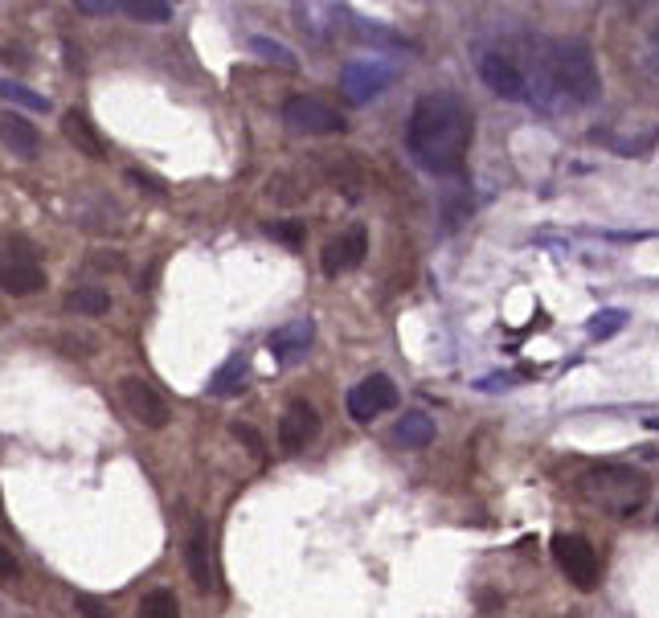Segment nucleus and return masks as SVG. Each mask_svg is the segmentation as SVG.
Returning a JSON list of instances; mask_svg holds the SVG:
<instances>
[{
  "instance_id": "1",
  "label": "nucleus",
  "mask_w": 659,
  "mask_h": 618,
  "mask_svg": "<svg viewBox=\"0 0 659 618\" xmlns=\"http://www.w3.org/2000/svg\"><path fill=\"white\" fill-rule=\"evenodd\" d=\"M475 140V115L455 91H430L406 119V152L430 176H459Z\"/></svg>"
},
{
  "instance_id": "2",
  "label": "nucleus",
  "mask_w": 659,
  "mask_h": 618,
  "mask_svg": "<svg viewBox=\"0 0 659 618\" xmlns=\"http://www.w3.org/2000/svg\"><path fill=\"white\" fill-rule=\"evenodd\" d=\"M578 492H582V500H590L602 512L631 516L647 500V475L627 463H598L578 479Z\"/></svg>"
},
{
  "instance_id": "3",
  "label": "nucleus",
  "mask_w": 659,
  "mask_h": 618,
  "mask_svg": "<svg viewBox=\"0 0 659 618\" xmlns=\"http://www.w3.org/2000/svg\"><path fill=\"white\" fill-rule=\"evenodd\" d=\"M545 58H549V74L557 82V91L565 95V103H594L602 95V74H598L594 50L582 37L545 41Z\"/></svg>"
},
{
  "instance_id": "4",
  "label": "nucleus",
  "mask_w": 659,
  "mask_h": 618,
  "mask_svg": "<svg viewBox=\"0 0 659 618\" xmlns=\"http://www.w3.org/2000/svg\"><path fill=\"white\" fill-rule=\"evenodd\" d=\"M475 70L483 78L492 95L508 99V103H529V78H524V66L512 50L504 46H475Z\"/></svg>"
},
{
  "instance_id": "5",
  "label": "nucleus",
  "mask_w": 659,
  "mask_h": 618,
  "mask_svg": "<svg viewBox=\"0 0 659 618\" xmlns=\"http://www.w3.org/2000/svg\"><path fill=\"white\" fill-rule=\"evenodd\" d=\"M393 70L389 62H381V58H361V62H348L344 70H340V91H344V99L353 103V107H365V103H373L377 95H385L389 86H393Z\"/></svg>"
},
{
  "instance_id": "6",
  "label": "nucleus",
  "mask_w": 659,
  "mask_h": 618,
  "mask_svg": "<svg viewBox=\"0 0 659 618\" xmlns=\"http://www.w3.org/2000/svg\"><path fill=\"white\" fill-rule=\"evenodd\" d=\"M283 123L299 136H340L344 131V115L312 95H291L283 103Z\"/></svg>"
},
{
  "instance_id": "7",
  "label": "nucleus",
  "mask_w": 659,
  "mask_h": 618,
  "mask_svg": "<svg viewBox=\"0 0 659 618\" xmlns=\"http://www.w3.org/2000/svg\"><path fill=\"white\" fill-rule=\"evenodd\" d=\"M119 397H123V410L136 418L140 426H148V430H164L168 426V402L156 393V385L152 381H144V377H123L119 381Z\"/></svg>"
},
{
  "instance_id": "8",
  "label": "nucleus",
  "mask_w": 659,
  "mask_h": 618,
  "mask_svg": "<svg viewBox=\"0 0 659 618\" xmlns=\"http://www.w3.org/2000/svg\"><path fill=\"white\" fill-rule=\"evenodd\" d=\"M553 557H557V565L565 569V578L574 582L578 590H594L598 586V553H594V545L586 537H578V533L557 537L553 541Z\"/></svg>"
},
{
  "instance_id": "9",
  "label": "nucleus",
  "mask_w": 659,
  "mask_h": 618,
  "mask_svg": "<svg viewBox=\"0 0 659 618\" xmlns=\"http://www.w3.org/2000/svg\"><path fill=\"white\" fill-rule=\"evenodd\" d=\"M344 406H348V418H353V422H373L377 414L398 406V385H393L385 373H373L357 389H348Z\"/></svg>"
},
{
  "instance_id": "10",
  "label": "nucleus",
  "mask_w": 659,
  "mask_h": 618,
  "mask_svg": "<svg viewBox=\"0 0 659 618\" xmlns=\"http://www.w3.org/2000/svg\"><path fill=\"white\" fill-rule=\"evenodd\" d=\"M365 254H369V230H365V226H348L340 238H332V242L324 246L320 267H324L328 279H336V275H344V271H357L361 262H365Z\"/></svg>"
},
{
  "instance_id": "11",
  "label": "nucleus",
  "mask_w": 659,
  "mask_h": 618,
  "mask_svg": "<svg viewBox=\"0 0 659 618\" xmlns=\"http://www.w3.org/2000/svg\"><path fill=\"white\" fill-rule=\"evenodd\" d=\"M316 434H320V414L307 402H295L283 410V418H279V451L283 455H299Z\"/></svg>"
},
{
  "instance_id": "12",
  "label": "nucleus",
  "mask_w": 659,
  "mask_h": 618,
  "mask_svg": "<svg viewBox=\"0 0 659 618\" xmlns=\"http://www.w3.org/2000/svg\"><path fill=\"white\" fill-rule=\"evenodd\" d=\"M185 565H189V578L197 590L213 586V565H209V524L205 516L189 512V533H185Z\"/></svg>"
},
{
  "instance_id": "13",
  "label": "nucleus",
  "mask_w": 659,
  "mask_h": 618,
  "mask_svg": "<svg viewBox=\"0 0 659 618\" xmlns=\"http://www.w3.org/2000/svg\"><path fill=\"white\" fill-rule=\"evenodd\" d=\"M0 291L9 299H29L37 291H46V271L29 258H0Z\"/></svg>"
},
{
  "instance_id": "14",
  "label": "nucleus",
  "mask_w": 659,
  "mask_h": 618,
  "mask_svg": "<svg viewBox=\"0 0 659 618\" xmlns=\"http://www.w3.org/2000/svg\"><path fill=\"white\" fill-rule=\"evenodd\" d=\"M0 144H5L13 156H21V160H33L41 152V131L25 115L5 111V115H0Z\"/></svg>"
},
{
  "instance_id": "15",
  "label": "nucleus",
  "mask_w": 659,
  "mask_h": 618,
  "mask_svg": "<svg viewBox=\"0 0 659 618\" xmlns=\"http://www.w3.org/2000/svg\"><path fill=\"white\" fill-rule=\"evenodd\" d=\"M62 136L74 144V152L91 156V160H107V140L99 136V127L86 119L82 111H66L62 115Z\"/></svg>"
},
{
  "instance_id": "16",
  "label": "nucleus",
  "mask_w": 659,
  "mask_h": 618,
  "mask_svg": "<svg viewBox=\"0 0 659 618\" xmlns=\"http://www.w3.org/2000/svg\"><path fill=\"white\" fill-rule=\"evenodd\" d=\"M291 13L299 21V33H307L312 41H320V46H328V41L336 37V17L344 9H336V5H295Z\"/></svg>"
},
{
  "instance_id": "17",
  "label": "nucleus",
  "mask_w": 659,
  "mask_h": 618,
  "mask_svg": "<svg viewBox=\"0 0 659 618\" xmlns=\"http://www.w3.org/2000/svg\"><path fill=\"white\" fill-rule=\"evenodd\" d=\"M312 336H316V324H312V320H295V324H287V328H275V332L267 336V348L275 352V357L291 361V357H299L307 344H312Z\"/></svg>"
},
{
  "instance_id": "18",
  "label": "nucleus",
  "mask_w": 659,
  "mask_h": 618,
  "mask_svg": "<svg viewBox=\"0 0 659 618\" xmlns=\"http://www.w3.org/2000/svg\"><path fill=\"white\" fill-rule=\"evenodd\" d=\"M66 312H74V316H107L111 312V295H107V287H74L66 295Z\"/></svg>"
},
{
  "instance_id": "19",
  "label": "nucleus",
  "mask_w": 659,
  "mask_h": 618,
  "mask_svg": "<svg viewBox=\"0 0 659 618\" xmlns=\"http://www.w3.org/2000/svg\"><path fill=\"white\" fill-rule=\"evenodd\" d=\"M242 389H246V357H230L222 369L213 373L209 393H213V397H238Z\"/></svg>"
},
{
  "instance_id": "20",
  "label": "nucleus",
  "mask_w": 659,
  "mask_h": 618,
  "mask_svg": "<svg viewBox=\"0 0 659 618\" xmlns=\"http://www.w3.org/2000/svg\"><path fill=\"white\" fill-rule=\"evenodd\" d=\"M398 443L402 447H430L434 443V418H426V414H402V422H398Z\"/></svg>"
},
{
  "instance_id": "21",
  "label": "nucleus",
  "mask_w": 659,
  "mask_h": 618,
  "mask_svg": "<svg viewBox=\"0 0 659 618\" xmlns=\"http://www.w3.org/2000/svg\"><path fill=\"white\" fill-rule=\"evenodd\" d=\"M353 33H357L361 41H369V46H385V50H414L402 33L385 29L381 21H353Z\"/></svg>"
},
{
  "instance_id": "22",
  "label": "nucleus",
  "mask_w": 659,
  "mask_h": 618,
  "mask_svg": "<svg viewBox=\"0 0 659 618\" xmlns=\"http://www.w3.org/2000/svg\"><path fill=\"white\" fill-rule=\"evenodd\" d=\"M136 618H181V602H177V594L172 590H148L144 598H140V614Z\"/></svg>"
},
{
  "instance_id": "23",
  "label": "nucleus",
  "mask_w": 659,
  "mask_h": 618,
  "mask_svg": "<svg viewBox=\"0 0 659 618\" xmlns=\"http://www.w3.org/2000/svg\"><path fill=\"white\" fill-rule=\"evenodd\" d=\"M250 54H258L262 62H275V66H283V70H295V66H299V58L283 46V41H275V37H262V33H254V37H250Z\"/></svg>"
},
{
  "instance_id": "24",
  "label": "nucleus",
  "mask_w": 659,
  "mask_h": 618,
  "mask_svg": "<svg viewBox=\"0 0 659 618\" xmlns=\"http://www.w3.org/2000/svg\"><path fill=\"white\" fill-rule=\"evenodd\" d=\"M0 99H5V103H17V107H25V111H50V99H46V95L29 91L25 82H13V78H0Z\"/></svg>"
},
{
  "instance_id": "25",
  "label": "nucleus",
  "mask_w": 659,
  "mask_h": 618,
  "mask_svg": "<svg viewBox=\"0 0 659 618\" xmlns=\"http://www.w3.org/2000/svg\"><path fill=\"white\" fill-rule=\"evenodd\" d=\"M119 13H127L131 21H144V25L172 21V5H160V0H131V5H119Z\"/></svg>"
},
{
  "instance_id": "26",
  "label": "nucleus",
  "mask_w": 659,
  "mask_h": 618,
  "mask_svg": "<svg viewBox=\"0 0 659 618\" xmlns=\"http://www.w3.org/2000/svg\"><path fill=\"white\" fill-rule=\"evenodd\" d=\"M627 324V312H619V307H606V312H598L594 320H590V336L594 340H606V336H614Z\"/></svg>"
},
{
  "instance_id": "27",
  "label": "nucleus",
  "mask_w": 659,
  "mask_h": 618,
  "mask_svg": "<svg viewBox=\"0 0 659 618\" xmlns=\"http://www.w3.org/2000/svg\"><path fill=\"white\" fill-rule=\"evenodd\" d=\"M267 234L279 238V242H287V246H303V222H271Z\"/></svg>"
},
{
  "instance_id": "28",
  "label": "nucleus",
  "mask_w": 659,
  "mask_h": 618,
  "mask_svg": "<svg viewBox=\"0 0 659 618\" xmlns=\"http://www.w3.org/2000/svg\"><path fill=\"white\" fill-rule=\"evenodd\" d=\"M0 582H21V561L9 545H0Z\"/></svg>"
},
{
  "instance_id": "29",
  "label": "nucleus",
  "mask_w": 659,
  "mask_h": 618,
  "mask_svg": "<svg viewBox=\"0 0 659 618\" xmlns=\"http://www.w3.org/2000/svg\"><path fill=\"white\" fill-rule=\"evenodd\" d=\"M78 610H82V618H115L111 606L99 602V598H91V594H82V598H78Z\"/></svg>"
},
{
  "instance_id": "30",
  "label": "nucleus",
  "mask_w": 659,
  "mask_h": 618,
  "mask_svg": "<svg viewBox=\"0 0 659 618\" xmlns=\"http://www.w3.org/2000/svg\"><path fill=\"white\" fill-rule=\"evenodd\" d=\"M127 181H131V185H140V189L152 193V197L164 193V181H156V176H148V172H140V168H131V172H127Z\"/></svg>"
},
{
  "instance_id": "31",
  "label": "nucleus",
  "mask_w": 659,
  "mask_h": 618,
  "mask_svg": "<svg viewBox=\"0 0 659 618\" xmlns=\"http://www.w3.org/2000/svg\"><path fill=\"white\" fill-rule=\"evenodd\" d=\"M234 434L242 438V443H246L250 451H262V438H258V430H250V426H234Z\"/></svg>"
},
{
  "instance_id": "32",
  "label": "nucleus",
  "mask_w": 659,
  "mask_h": 618,
  "mask_svg": "<svg viewBox=\"0 0 659 618\" xmlns=\"http://www.w3.org/2000/svg\"><path fill=\"white\" fill-rule=\"evenodd\" d=\"M78 13H86V17H107V13H115L119 5H86V0H82V5H74Z\"/></svg>"
},
{
  "instance_id": "33",
  "label": "nucleus",
  "mask_w": 659,
  "mask_h": 618,
  "mask_svg": "<svg viewBox=\"0 0 659 618\" xmlns=\"http://www.w3.org/2000/svg\"><path fill=\"white\" fill-rule=\"evenodd\" d=\"M651 70L659 74V25L651 29Z\"/></svg>"
},
{
  "instance_id": "34",
  "label": "nucleus",
  "mask_w": 659,
  "mask_h": 618,
  "mask_svg": "<svg viewBox=\"0 0 659 618\" xmlns=\"http://www.w3.org/2000/svg\"><path fill=\"white\" fill-rule=\"evenodd\" d=\"M647 426H651V430H659V418H647Z\"/></svg>"
},
{
  "instance_id": "35",
  "label": "nucleus",
  "mask_w": 659,
  "mask_h": 618,
  "mask_svg": "<svg viewBox=\"0 0 659 618\" xmlns=\"http://www.w3.org/2000/svg\"><path fill=\"white\" fill-rule=\"evenodd\" d=\"M0 324H5V312H0Z\"/></svg>"
}]
</instances>
